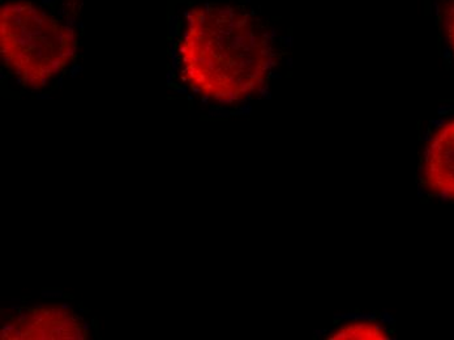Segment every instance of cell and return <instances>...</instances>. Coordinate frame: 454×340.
I'll list each match as a JSON object with an SVG mask.
<instances>
[{"label": "cell", "mask_w": 454, "mask_h": 340, "mask_svg": "<svg viewBox=\"0 0 454 340\" xmlns=\"http://www.w3.org/2000/svg\"><path fill=\"white\" fill-rule=\"evenodd\" d=\"M176 25L179 77L191 92L218 105L250 101L264 91L276 66L267 25L227 3L184 8Z\"/></svg>", "instance_id": "obj_1"}, {"label": "cell", "mask_w": 454, "mask_h": 340, "mask_svg": "<svg viewBox=\"0 0 454 340\" xmlns=\"http://www.w3.org/2000/svg\"><path fill=\"white\" fill-rule=\"evenodd\" d=\"M77 33L35 0H10L0 8V55L19 84L40 91L65 73L76 54Z\"/></svg>", "instance_id": "obj_2"}, {"label": "cell", "mask_w": 454, "mask_h": 340, "mask_svg": "<svg viewBox=\"0 0 454 340\" xmlns=\"http://www.w3.org/2000/svg\"><path fill=\"white\" fill-rule=\"evenodd\" d=\"M87 323L74 311L57 306L27 309L5 323L3 339H85Z\"/></svg>", "instance_id": "obj_3"}, {"label": "cell", "mask_w": 454, "mask_h": 340, "mask_svg": "<svg viewBox=\"0 0 454 340\" xmlns=\"http://www.w3.org/2000/svg\"><path fill=\"white\" fill-rule=\"evenodd\" d=\"M422 184L431 194L454 202V118L437 127L428 139Z\"/></svg>", "instance_id": "obj_4"}, {"label": "cell", "mask_w": 454, "mask_h": 340, "mask_svg": "<svg viewBox=\"0 0 454 340\" xmlns=\"http://www.w3.org/2000/svg\"><path fill=\"white\" fill-rule=\"evenodd\" d=\"M329 340H389L392 334L378 320H356L337 326L326 334Z\"/></svg>", "instance_id": "obj_5"}, {"label": "cell", "mask_w": 454, "mask_h": 340, "mask_svg": "<svg viewBox=\"0 0 454 340\" xmlns=\"http://www.w3.org/2000/svg\"><path fill=\"white\" fill-rule=\"evenodd\" d=\"M445 35L448 43L454 55V0L448 4L444 11Z\"/></svg>", "instance_id": "obj_6"}]
</instances>
